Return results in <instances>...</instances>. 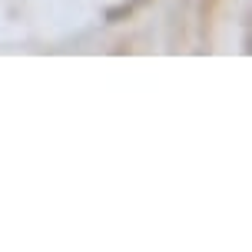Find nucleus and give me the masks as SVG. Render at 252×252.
Listing matches in <instances>:
<instances>
[]
</instances>
